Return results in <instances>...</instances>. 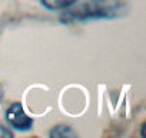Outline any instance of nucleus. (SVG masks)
<instances>
[{
    "label": "nucleus",
    "instance_id": "obj_2",
    "mask_svg": "<svg viewBox=\"0 0 146 138\" xmlns=\"http://www.w3.org/2000/svg\"><path fill=\"white\" fill-rule=\"evenodd\" d=\"M6 121L10 128L16 131H22V132L32 129L35 124L33 118L26 114L20 102H13L9 105V108L6 109Z\"/></svg>",
    "mask_w": 146,
    "mask_h": 138
},
{
    "label": "nucleus",
    "instance_id": "obj_4",
    "mask_svg": "<svg viewBox=\"0 0 146 138\" xmlns=\"http://www.w3.org/2000/svg\"><path fill=\"white\" fill-rule=\"evenodd\" d=\"M49 137H76V132L69 125H56L50 129Z\"/></svg>",
    "mask_w": 146,
    "mask_h": 138
},
{
    "label": "nucleus",
    "instance_id": "obj_3",
    "mask_svg": "<svg viewBox=\"0 0 146 138\" xmlns=\"http://www.w3.org/2000/svg\"><path fill=\"white\" fill-rule=\"evenodd\" d=\"M78 3V0H40V5L52 12H62L67 10L72 6H75Z\"/></svg>",
    "mask_w": 146,
    "mask_h": 138
},
{
    "label": "nucleus",
    "instance_id": "obj_1",
    "mask_svg": "<svg viewBox=\"0 0 146 138\" xmlns=\"http://www.w3.org/2000/svg\"><path fill=\"white\" fill-rule=\"evenodd\" d=\"M126 10L127 6L119 0H89V3L64 10L60 16V22L63 25H72L88 20L116 19L123 16Z\"/></svg>",
    "mask_w": 146,
    "mask_h": 138
},
{
    "label": "nucleus",
    "instance_id": "obj_5",
    "mask_svg": "<svg viewBox=\"0 0 146 138\" xmlns=\"http://www.w3.org/2000/svg\"><path fill=\"white\" fill-rule=\"evenodd\" d=\"M0 137H3V138H12L13 137V132L7 127H5L3 124H0Z\"/></svg>",
    "mask_w": 146,
    "mask_h": 138
}]
</instances>
